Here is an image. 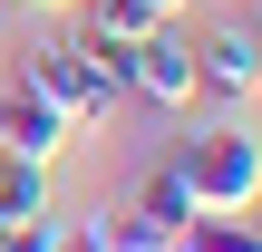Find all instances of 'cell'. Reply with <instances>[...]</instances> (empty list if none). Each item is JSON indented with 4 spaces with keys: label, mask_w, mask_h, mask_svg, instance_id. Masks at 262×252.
<instances>
[{
    "label": "cell",
    "mask_w": 262,
    "mask_h": 252,
    "mask_svg": "<svg viewBox=\"0 0 262 252\" xmlns=\"http://www.w3.org/2000/svg\"><path fill=\"white\" fill-rule=\"evenodd\" d=\"M165 165L185 175L194 214H253V194H262V136L253 126H204V136H185Z\"/></svg>",
    "instance_id": "cell-1"
},
{
    "label": "cell",
    "mask_w": 262,
    "mask_h": 252,
    "mask_svg": "<svg viewBox=\"0 0 262 252\" xmlns=\"http://www.w3.org/2000/svg\"><path fill=\"white\" fill-rule=\"evenodd\" d=\"M10 87L19 97H39V107H58L68 126H107V87H97V68L78 58V39H39V49H19V68H10Z\"/></svg>",
    "instance_id": "cell-2"
},
{
    "label": "cell",
    "mask_w": 262,
    "mask_h": 252,
    "mask_svg": "<svg viewBox=\"0 0 262 252\" xmlns=\"http://www.w3.org/2000/svg\"><path fill=\"white\" fill-rule=\"evenodd\" d=\"M194 97H224V107L233 97H262V29L233 19V29H204L194 39Z\"/></svg>",
    "instance_id": "cell-3"
},
{
    "label": "cell",
    "mask_w": 262,
    "mask_h": 252,
    "mask_svg": "<svg viewBox=\"0 0 262 252\" xmlns=\"http://www.w3.org/2000/svg\"><path fill=\"white\" fill-rule=\"evenodd\" d=\"M126 97H146V107H175V117L194 107V49L175 39V19L136 39V68H126Z\"/></svg>",
    "instance_id": "cell-4"
},
{
    "label": "cell",
    "mask_w": 262,
    "mask_h": 252,
    "mask_svg": "<svg viewBox=\"0 0 262 252\" xmlns=\"http://www.w3.org/2000/svg\"><path fill=\"white\" fill-rule=\"evenodd\" d=\"M68 136H78V126H68L58 107H39V97H19V87H10V136H0V155L58 165V155H68Z\"/></svg>",
    "instance_id": "cell-5"
},
{
    "label": "cell",
    "mask_w": 262,
    "mask_h": 252,
    "mask_svg": "<svg viewBox=\"0 0 262 252\" xmlns=\"http://www.w3.org/2000/svg\"><path fill=\"white\" fill-rule=\"evenodd\" d=\"M78 233L97 252H175V233L156 214H136V204H97V214H78Z\"/></svg>",
    "instance_id": "cell-6"
},
{
    "label": "cell",
    "mask_w": 262,
    "mask_h": 252,
    "mask_svg": "<svg viewBox=\"0 0 262 252\" xmlns=\"http://www.w3.org/2000/svg\"><path fill=\"white\" fill-rule=\"evenodd\" d=\"M175 252H262V223L253 214H194L175 233Z\"/></svg>",
    "instance_id": "cell-7"
},
{
    "label": "cell",
    "mask_w": 262,
    "mask_h": 252,
    "mask_svg": "<svg viewBox=\"0 0 262 252\" xmlns=\"http://www.w3.org/2000/svg\"><path fill=\"white\" fill-rule=\"evenodd\" d=\"M29 214H49V165L0 155V223H29Z\"/></svg>",
    "instance_id": "cell-8"
},
{
    "label": "cell",
    "mask_w": 262,
    "mask_h": 252,
    "mask_svg": "<svg viewBox=\"0 0 262 252\" xmlns=\"http://www.w3.org/2000/svg\"><path fill=\"white\" fill-rule=\"evenodd\" d=\"M136 214H156L165 233H185V223H194V194H185V175H175V165H156V175L136 185Z\"/></svg>",
    "instance_id": "cell-9"
},
{
    "label": "cell",
    "mask_w": 262,
    "mask_h": 252,
    "mask_svg": "<svg viewBox=\"0 0 262 252\" xmlns=\"http://www.w3.org/2000/svg\"><path fill=\"white\" fill-rule=\"evenodd\" d=\"M58 233H68V214H29V223L0 233V252H58Z\"/></svg>",
    "instance_id": "cell-10"
},
{
    "label": "cell",
    "mask_w": 262,
    "mask_h": 252,
    "mask_svg": "<svg viewBox=\"0 0 262 252\" xmlns=\"http://www.w3.org/2000/svg\"><path fill=\"white\" fill-rule=\"evenodd\" d=\"M58 252H97V243H88V233H78V223H68V233H58Z\"/></svg>",
    "instance_id": "cell-11"
},
{
    "label": "cell",
    "mask_w": 262,
    "mask_h": 252,
    "mask_svg": "<svg viewBox=\"0 0 262 252\" xmlns=\"http://www.w3.org/2000/svg\"><path fill=\"white\" fill-rule=\"evenodd\" d=\"M0 136H10V87H0Z\"/></svg>",
    "instance_id": "cell-12"
},
{
    "label": "cell",
    "mask_w": 262,
    "mask_h": 252,
    "mask_svg": "<svg viewBox=\"0 0 262 252\" xmlns=\"http://www.w3.org/2000/svg\"><path fill=\"white\" fill-rule=\"evenodd\" d=\"M0 10H39V0H0Z\"/></svg>",
    "instance_id": "cell-13"
},
{
    "label": "cell",
    "mask_w": 262,
    "mask_h": 252,
    "mask_svg": "<svg viewBox=\"0 0 262 252\" xmlns=\"http://www.w3.org/2000/svg\"><path fill=\"white\" fill-rule=\"evenodd\" d=\"M253 204H262V194H253ZM253 223H262V214H253Z\"/></svg>",
    "instance_id": "cell-14"
},
{
    "label": "cell",
    "mask_w": 262,
    "mask_h": 252,
    "mask_svg": "<svg viewBox=\"0 0 262 252\" xmlns=\"http://www.w3.org/2000/svg\"><path fill=\"white\" fill-rule=\"evenodd\" d=\"M0 233H10V223H0Z\"/></svg>",
    "instance_id": "cell-15"
},
{
    "label": "cell",
    "mask_w": 262,
    "mask_h": 252,
    "mask_svg": "<svg viewBox=\"0 0 262 252\" xmlns=\"http://www.w3.org/2000/svg\"><path fill=\"white\" fill-rule=\"evenodd\" d=\"M39 10H49V0H39Z\"/></svg>",
    "instance_id": "cell-16"
}]
</instances>
